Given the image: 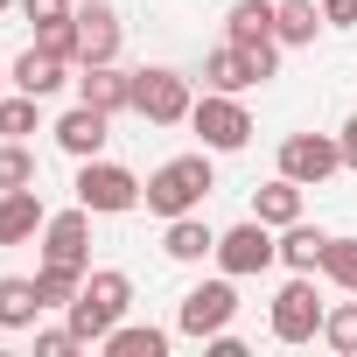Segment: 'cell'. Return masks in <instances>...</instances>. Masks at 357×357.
I'll use <instances>...</instances> for the list:
<instances>
[{
    "instance_id": "6da1fadb",
    "label": "cell",
    "mask_w": 357,
    "mask_h": 357,
    "mask_svg": "<svg viewBox=\"0 0 357 357\" xmlns=\"http://www.w3.org/2000/svg\"><path fill=\"white\" fill-rule=\"evenodd\" d=\"M211 190H218V175H211V147H204V154H175V161H161L147 183H140V204H147V211L168 225V218L197 211Z\"/></svg>"
},
{
    "instance_id": "7a4b0ae2",
    "label": "cell",
    "mask_w": 357,
    "mask_h": 357,
    "mask_svg": "<svg viewBox=\"0 0 357 357\" xmlns=\"http://www.w3.org/2000/svg\"><path fill=\"white\" fill-rule=\"evenodd\" d=\"M126 301H133V280H126L119 266H98V273H84V287H77V301H70L63 315H70L77 343H105V336L119 329Z\"/></svg>"
},
{
    "instance_id": "3957f363",
    "label": "cell",
    "mask_w": 357,
    "mask_h": 357,
    "mask_svg": "<svg viewBox=\"0 0 357 357\" xmlns=\"http://www.w3.org/2000/svg\"><path fill=\"white\" fill-rule=\"evenodd\" d=\"M190 126H197V140H204L211 154H238V147L252 140V112L238 105V91H204V98L190 105Z\"/></svg>"
},
{
    "instance_id": "277c9868",
    "label": "cell",
    "mask_w": 357,
    "mask_h": 357,
    "mask_svg": "<svg viewBox=\"0 0 357 357\" xmlns=\"http://www.w3.org/2000/svg\"><path fill=\"white\" fill-rule=\"evenodd\" d=\"M77 204L91 211V218H119V211H133L140 204V175L133 168H119V161H77Z\"/></svg>"
},
{
    "instance_id": "5b68a950",
    "label": "cell",
    "mask_w": 357,
    "mask_h": 357,
    "mask_svg": "<svg viewBox=\"0 0 357 357\" xmlns=\"http://www.w3.org/2000/svg\"><path fill=\"white\" fill-rule=\"evenodd\" d=\"M190 77L183 70H168V63H154V70H133V112L147 119V126H183L190 119Z\"/></svg>"
},
{
    "instance_id": "8992f818",
    "label": "cell",
    "mask_w": 357,
    "mask_h": 357,
    "mask_svg": "<svg viewBox=\"0 0 357 357\" xmlns=\"http://www.w3.org/2000/svg\"><path fill=\"white\" fill-rule=\"evenodd\" d=\"M231 280H245V273H266L273 259H280V238H273V225H259V218H245V225H231V231H218V252H211Z\"/></svg>"
},
{
    "instance_id": "52a82bcc",
    "label": "cell",
    "mask_w": 357,
    "mask_h": 357,
    "mask_svg": "<svg viewBox=\"0 0 357 357\" xmlns=\"http://www.w3.org/2000/svg\"><path fill=\"white\" fill-rule=\"evenodd\" d=\"M231 315H238V287H231V273H225V280H204V287L183 294V308H175V329L204 343V336L231 329Z\"/></svg>"
},
{
    "instance_id": "ba28073f",
    "label": "cell",
    "mask_w": 357,
    "mask_h": 357,
    "mask_svg": "<svg viewBox=\"0 0 357 357\" xmlns=\"http://www.w3.org/2000/svg\"><path fill=\"white\" fill-rule=\"evenodd\" d=\"M322 301H315V273H294L280 294H273V336L280 343H315L322 336Z\"/></svg>"
},
{
    "instance_id": "9c48e42d",
    "label": "cell",
    "mask_w": 357,
    "mask_h": 357,
    "mask_svg": "<svg viewBox=\"0 0 357 357\" xmlns=\"http://www.w3.org/2000/svg\"><path fill=\"white\" fill-rule=\"evenodd\" d=\"M336 168H343V140H336V133H287V140H280V175H294L301 190L329 183Z\"/></svg>"
},
{
    "instance_id": "30bf717a",
    "label": "cell",
    "mask_w": 357,
    "mask_h": 357,
    "mask_svg": "<svg viewBox=\"0 0 357 357\" xmlns=\"http://www.w3.org/2000/svg\"><path fill=\"white\" fill-rule=\"evenodd\" d=\"M43 259L91 273V211H84V204H77V211H56V218L43 225Z\"/></svg>"
},
{
    "instance_id": "8fae6325",
    "label": "cell",
    "mask_w": 357,
    "mask_h": 357,
    "mask_svg": "<svg viewBox=\"0 0 357 357\" xmlns=\"http://www.w3.org/2000/svg\"><path fill=\"white\" fill-rule=\"evenodd\" d=\"M105 140H112V112H98V105H84V98L56 119V147H63L70 161H98Z\"/></svg>"
},
{
    "instance_id": "7c38bea8",
    "label": "cell",
    "mask_w": 357,
    "mask_h": 357,
    "mask_svg": "<svg viewBox=\"0 0 357 357\" xmlns=\"http://www.w3.org/2000/svg\"><path fill=\"white\" fill-rule=\"evenodd\" d=\"M77 98L98 112H133V70L119 63H77Z\"/></svg>"
},
{
    "instance_id": "4fadbf2b",
    "label": "cell",
    "mask_w": 357,
    "mask_h": 357,
    "mask_svg": "<svg viewBox=\"0 0 357 357\" xmlns=\"http://www.w3.org/2000/svg\"><path fill=\"white\" fill-rule=\"evenodd\" d=\"M43 225H50V211H43L36 183L29 190H0V245H29V238H43Z\"/></svg>"
},
{
    "instance_id": "5bb4252c",
    "label": "cell",
    "mask_w": 357,
    "mask_h": 357,
    "mask_svg": "<svg viewBox=\"0 0 357 357\" xmlns=\"http://www.w3.org/2000/svg\"><path fill=\"white\" fill-rule=\"evenodd\" d=\"M161 252H168L175 266H197V259H211V252H218V231H211L197 211H183V218H168V231H161Z\"/></svg>"
},
{
    "instance_id": "9a60e30c",
    "label": "cell",
    "mask_w": 357,
    "mask_h": 357,
    "mask_svg": "<svg viewBox=\"0 0 357 357\" xmlns=\"http://www.w3.org/2000/svg\"><path fill=\"white\" fill-rule=\"evenodd\" d=\"M77 36H84V63H119V15L105 0H84L77 8Z\"/></svg>"
},
{
    "instance_id": "2e32d148",
    "label": "cell",
    "mask_w": 357,
    "mask_h": 357,
    "mask_svg": "<svg viewBox=\"0 0 357 357\" xmlns=\"http://www.w3.org/2000/svg\"><path fill=\"white\" fill-rule=\"evenodd\" d=\"M15 91H36V98H50V91H63L70 84V63L63 56H50V50H29V56H15Z\"/></svg>"
},
{
    "instance_id": "e0dca14e",
    "label": "cell",
    "mask_w": 357,
    "mask_h": 357,
    "mask_svg": "<svg viewBox=\"0 0 357 357\" xmlns=\"http://www.w3.org/2000/svg\"><path fill=\"white\" fill-rule=\"evenodd\" d=\"M252 218L273 225V231H287V225L301 218V183H294V175H273L266 190H252Z\"/></svg>"
},
{
    "instance_id": "ac0fdd59",
    "label": "cell",
    "mask_w": 357,
    "mask_h": 357,
    "mask_svg": "<svg viewBox=\"0 0 357 357\" xmlns=\"http://www.w3.org/2000/svg\"><path fill=\"white\" fill-rule=\"evenodd\" d=\"M273 15H280V0H238V8L225 15V36H231L238 50H252V43H273Z\"/></svg>"
},
{
    "instance_id": "d6986e66",
    "label": "cell",
    "mask_w": 357,
    "mask_h": 357,
    "mask_svg": "<svg viewBox=\"0 0 357 357\" xmlns=\"http://www.w3.org/2000/svg\"><path fill=\"white\" fill-rule=\"evenodd\" d=\"M204 84H211V91H245V84H259V70H252V56H245L238 43H225V50L204 56Z\"/></svg>"
},
{
    "instance_id": "ffe728a7",
    "label": "cell",
    "mask_w": 357,
    "mask_h": 357,
    "mask_svg": "<svg viewBox=\"0 0 357 357\" xmlns=\"http://www.w3.org/2000/svg\"><path fill=\"white\" fill-rule=\"evenodd\" d=\"M36 315H43V287L8 273L0 280V329H36Z\"/></svg>"
},
{
    "instance_id": "44dd1931",
    "label": "cell",
    "mask_w": 357,
    "mask_h": 357,
    "mask_svg": "<svg viewBox=\"0 0 357 357\" xmlns=\"http://www.w3.org/2000/svg\"><path fill=\"white\" fill-rule=\"evenodd\" d=\"M322 252H329V231H315V225H287L280 231V259L294 266V273H322Z\"/></svg>"
},
{
    "instance_id": "7402d4cb",
    "label": "cell",
    "mask_w": 357,
    "mask_h": 357,
    "mask_svg": "<svg viewBox=\"0 0 357 357\" xmlns=\"http://www.w3.org/2000/svg\"><path fill=\"white\" fill-rule=\"evenodd\" d=\"M315 29H322V8H315V0H280V15H273V36H280V50H301V43H315Z\"/></svg>"
},
{
    "instance_id": "603a6c76",
    "label": "cell",
    "mask_w": 357,
    "mask_h": 357,
    "mask_svg": "<svg viewBox=\"0 0 357 357\" xmlns=\"http://www.w3.org/2000/svg\"><path fill=\"white\" fill-rule=\"evenodd\" d=\"M105 350H112V357H168V329H154V322H119V329L105 336Z\"/></svg>"
},
{
    "instance_id": "cb8c5ba5",
    "label": "cell",
    "mask_w": 357,
    "mask_h": 357,
    "mask_svg": "<svg viewBox=\"0 0 357 357\" xmlns=\"http://www.w3.org/2000/svg\"><path fill=\"white\" fill-rule=\"evenodd\" d=\"M36 50H50V56H63V63L77 70V63H84V36H77V15H70V22H43V29H36Z\"/></svg>"
},
{
    "instance_id": "d4e9b609",
    "label": "cell",
    "mask_w": 357,
    "mask_h": 357,
    "mask_svg": "<svg viewBox=\"0 0 357 357\" xmlns=\"http://www.w3.org/2000/svg\"><path fill=\"white\" fill-rule=\"evenodd\" d=\"M36 287H43V308H70V301H77V287H84V273H77V266H50V259H43V266H36Z\"/></svg>"
},
{
    "instance_id": "484cf974",
    "label": "cell",
    "mask_w": 357,
    "mask_h": 357,
    "mask_svg": "<svg viewBox=\"0 0 357 357\" xmlns=\"http://www.w3.org/2000/svg\"><path fill=\"white\" fill-rule=\"evenodd\" d=\"M36 112H43V98L36 91H0V140H22V133H36Z\"/></svg>"
},
{
    "instance_id": "4316f807",
    "label": "cell",
    "mask_w": 357,
    "mask_h": 357,
    "mask_svg": "<svg viewBox=\"0 0 357 357\" xmlns=\"http://www.w3.org/2000/svg\"><path fill=\"white\" fill-rule=\"evenodd\" d=\"M322 280L343 287V294H357V238H329V252H322Z\"/></svg>"
},
{
    "instance_id": "83f0119b",
    "label": "cell",
    "mask_w": 357,
    "mask_h": 357,
    "mask_svg": "<svg viewBox=\"0 0 357 357\" xmlns=\"http://www.w3.org/2000/svg\"><path fill=\"white\" fill-rule=\"evenodd\" d=\"M322 343L343 350V357H357V301H336V308L322 315Z\"/></svg>"
},
{
    "instance_id": "f1b7e54d",
    "label": "cell",
    "mask_w": 357,
    "mask_h": 357,
    "mask_svg": "<svg viewBox=\"0 0 357 357\" xmlns=\"http://www.w3.org/2000/svg\"><path fill=\"white\" fill-rule=\"evenodd\" d=\"M36 183V154L22 140H0V190H29Z\"/></svg>"
},
{
    "instance_id": "f546056e",
    "label": "cell",
    "mask_w": 357,
    "mask_h": 357,
    "mask_svg": "<svg viewBox=\"0 0 357 357\" xmlns=\"http://www.w3.org/2000/svg\"><path fill=\"white\" fill-rule=\"evenodd\" d=\"M70 350H84L70 322H63V329H36V357H70Z\"/></svg>"
},
{
    "instance_id": "4dcf8cb0",
    "label": "cell",
    "mask_w": 357,
    "mask_h": 357,
    "mask_svg": "<svg viewBox=\"0 0 357 357\" xmlns=\"http://www.w3.org/2000/svg\"><path fill=\"white\" fill-rule=\"evenodd\" d=\"M15 8H22V22H70V0H15Z\"/></svg>"
},
{
    "instance_id": "1f68e13d",
    "label": "cell",
    "mask_w": 357,
    "mask_h": 357,
    "mask_svg": "<svg viewBox=\"0 0 357 357\" xmlns=\"http://www.w3.org/2000/svg\"><path fill=\"white\" fill-rule=\"evenodd\" d=\"M245 56H252V70H259V84H266V77L280 70V36H273V43H252Z\"/></svg>"
},
{
    "instance_id": "d6a6232c",
    "label": "cell",
    "mask_w": 357,
    "mask_h": 357,
    "mask_svg": "<svg viewBox=\"0 0 357 357\" xmlns=\"http://www.w3.org/2000/svg\"><path fill=\"white\" fill-rule=\"evenodd\" d=\"M322 22L329 29H357V0H322Z\"/></svg>"
},
{
    "instance_id": "836d02e7",
    "label": "cell",
    "mask_w": 357,
    "mask_h": 357,
    "mask_svg": "<svg viewBox=\"0 0 357 357\" xmlns=\"http://www.w3.org/2000/svg\"><path fill=\"white\" fill-rule=\"evenodd\" d=\"M204 343H211V357H245V343H238L231 329H218V336H204Z\"/></svg>"
},
{
    "instance_id": "e575fe53",
    "label": "cell",
    "mask_w": 357,
    "mask_h": 357,
    "mask_svg": "<svg viewBox=\"0 0 357 357\" xmlns=\"http://www.w3.org/2000/svg\"><path fill=\"white\" fill-rule=\"evenodd\" d=\"M336 140H343V168H357V112L343 119V133H336Z\"/></svg>"
},
{
    "instance_id": "d590c367",
    "label": "cell",
    "mask_w": 357,
    "mask_h": 357,
    "mask_svg": "<svg viewBox=\"0 0 357 357\" xmlns=\"http://www.w3.org/2000/svg\"><path fill=\"white\" fill-rule=\"evenodd\" d=\"M0 84H15V77H8V63H0Z\"/></svg>"
},
{
    "instance_id": "8d00e7d4",
    "label": "cell",
    "mask_w": 357,
    "mask_h": 357,
    "mask_svg": "<svg viewBox=\"0 0 357 357\" xmlns=\"http://www.w3.org/2000/svg\"><path fill=\"white\" fill-rule=\"evenodd\" d=\"M8 8H15V0H0V15H8Z\"/></svg>"
}]
</instances>
